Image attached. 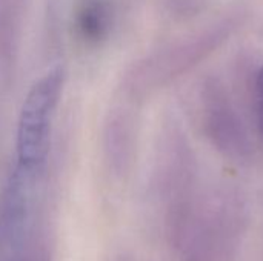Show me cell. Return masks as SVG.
<instances>
[{"label":"cell","mask_w":263,"mask_h":261,"mask_svg":"<svg viewBox=\"0 0 263 261\" xmlns=\"http://www.w3.org/2000/svg\"><path fill=\"white\" fill-rule=\"evenodd\" d=\"M0 261H48V255L37 232H32L14 238H0Z\"/></svg>","instance_id":"obj_3"},{"label":"cell","mask_w":263,"mask_h":261,"mask_svg":"<svg viewBox=\"0 0 263 261\" xmlns=\"http://www.w3.org/2000/svg\"><path fill=\"white\" fill-rule=\"evenodd\" d=\"M262 126H263V112H262Z\"/></svg>","instance_id":"obj_5"},{"label":"cell","mask_w":263,"mask_h":261,"mask_svg":"<svg viewBox=\"0 0 263 261\" xmlns=\"http://www.w3.org/2000/svg\"><path fill=\"white\" fill-rule=\"evenodd\" d=\"M112 23L109 0H80L74 11V25L80 38L86 43L102 42Z\"/></svg>","instance_id":"obj_2"},{"label":"cell","mask_w":263,"mask_h":261,"mask_svg":"<svg viewBox=\"0 0 263 261\" xmlns=\"http://www.w3.org/2000/svg\"><path fill=\"white\" fill-rule=\"evenodd\" d=\"M259 86H260V89H262L263 92V68L262 71H260V75H259Z\"/></svg>","instance_id":"obj_4"},{"label":"cell","mask_w":263,"mask_h":261,"mask_svg":"<svg viewBox=\"0 0 263 261\" xmlns=\"http://www.w3.org/2000/svg\"><path fill=\"white\" fill-rule=\"evenodd\" d=\"M63 88V69L48 71L29 89L17 131L18 163L31 168H43L49 146L51 120Z\"/></svg>","instance_id":"obj_1"}]
</instances>
